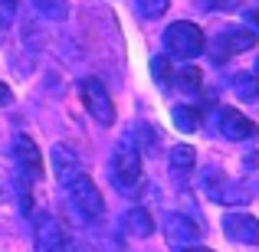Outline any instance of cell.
<instances>
[{"mask_svg":"<svg viewBox=\"0 0 259 252\" xmlns=\"http://www.w3.org/2000/svg\"><path fill=\"white\" fill-rule=\"evenodd\" d=\"M164 49H167V56H174V59H194L207 49V36H203V30L197 23L177 20V23H171L164 30Z\"/></svg>","mask_w":259,"mask_h":252,"instance_id":"cell-3","label":"cell"},{"mask_svg":"<svg viewBox=\"0 0 259 252\" xmlns=\"http://www.w3.org/2000/svg\"><path fill=\"white\" fill-rule=\"evenodd\" d=\"M220 226L227 233V239L240 242V246H256L259 242V223L249 213H223Z\"/></svg>","mask_w":259,"mask_h":252,"instance_id":"cell-8","label":"cell"},{"mask_svg":"<svg viewBox=\"0 0 259 252\" xmlns=\"http://www.w3.org/2000/svg\"><path fill=\"white\" fill-rule=\"evenodd\" d=\"M194 164H197V151H194L190 144H177V147H171L167 167H171L174 183H187L190 174H194Z\"/></svg>","mask_w":259,"mask_h":252,"instance_id":"cell-13","label":"cell"},{"mask_svg":"<svg viewBox=\"0 0 259 252\" xmlns=\"http://www.w3.org/2000/svg\"><path fill=\"white\" fill-rule=\"evenodd\" d=\"M220 131L227 141H246L256 134V121L246 118L243 112H236V108H223L220 112Z\"/></svg>","mask_w":259,"mask_h":252,"instance_id":"cell-10","label":"cell"},{"mask_svg":"<svg viewBox=\"0 0 259 252\" xmlns=\"http://www.w3.org/2000/svg\"><path fill=\"white\" fill-rule=\"evenodd\" d=\"M230 85H233V95L240 102H253L259 95V79H253L249 72H236V76L230 79Z\"/></svg>","mask_w":259,"mask_h":252,"instance_id":"cell-15","label":"cell"},{"mask_svg":"<svg viewBox=\"0 0 259 252\" xmlns=\"http://www.w3.org/2000/svg\"><path fill=\"white\" fill-rule=\"evenodd\" d=\"M171 118H174V125L181 128V131H197V128H200V115H197L190 105H174Z\"/></svg>","mask_w":259,"mask_h":252,"instance_id":"cell-18","label":"cell"},{"mask_svg":"<svg viewBox=\"0 0 259 252\" xmlns=\"http://www.w3.org/2000/svg\"><path fill=\"white\" fill-rule=\"evenodd\" d=\"M167 7H171V0H135V10H138V17H145V20L164 17Z\"/></svg>","mask_w":259,"mask_h":252,"instance_id":"cell-20","label":"cell"},{"mask_svg":"<svg viewBox=\"0 0 259 252\" xmlns=\"http://www.w3.org/2000/svg\"><path fill=\"white\" fill-rule=\"evenodd\" d=\"M132 141H141V147H145L148 154L161 147V134H158V128H154V125H148V121H138V125H135Z\"/></svg>","mask_w":259,"mask_h":252,"instance_id":"cell-16","label":"cell"},{"mask_svg":"<svg viewBox=\"0 0 259 252\" xmlns=\"http://www.w3.org/2000/svg\"><path fill=\"white\" fill-rule=\"evenodd\" d=\"M171 79H177V88L187 95H200V69H194V66H187V69L174 72Z\"/></svg>","mask_w":259,"mask_h":252,"instance_id":"cell-19","label":"cell"},{"mask_svg":"<svg viewBox=\"0 0 259 252\" xmlns=\"http://www.w3.org/2000/svg\"><path fill=\"white\" fill-rule=\"evenodd\" d=\"M164 236H167V242H171V249L174 246H197V242H200V236H203V229L197 226L187 213H167Z\"/></svg>","mask_w":259,"mask_h":252,"instance_id":"cell-9","label":"cell"},{"mask_svg":"<svg viewBox=\"0 0 259 252\" xmlns=\"http://www.w3.org/2000/svg\"><path fill=\"white\" fill-rule=\"evenodd\" d=\"M0 4H4V7H10V10H17V7H20V0H0Z\"/></svg>","mask_w":259,"mask_h":252,"instance_id":"cell-25","label":"cell"},{"mask_svg":"<svg viewBox=\"0 0 259 252\" xmlns=\"http://www.w3.org/2000/svg\"><path fill=\"white\" fill-rule=\"evenodd\" d=\"M10 20H13V10H10V7H4V4H0V33H4L7 26H10Z\"/></svg>","mask_w":259,"mask_h":252,"instance_id":"cell-23","label":"cell"},{"mask_svg":"<svg viewBox=\"0 0 259 252\" xmlns=\"http://www.w3.org/2000/svg\"><path fill=\"white\" fill-rule=\"evenodd\" d=\"M63 252H95L92 246H85L82 239H72V242H66V249Z\"/></svg>","mask_w":259,"mask_h":252,"instance_id":"cell-22","label":"cell"},{"mask_svg":"<svg viewBox=\"0 0 259 252\" xmlns=\"http://www.w3.org/2000/svg\"><path fill=\"white\" fill-rule=\"evenodd\" d=\"M66 196H69V207L72 213H79L82 220H99L102 213H105V200H102V190L95 187V180L85 174H76L69 183H66Z\"/></svg>","mask_w":259,"mask_h":252,"instance_id":"cell-4","label":"cell"},{"mask_svg":"<svg viewBox=\"0 0 259 252\" xmlns=\"http://www.w3.org/2000/svg\"><path fill=\"white\" fill-rule=\"evenodd\" d=\"M200 190H203L207 200L220 203V207H243V203H249V190L240 180L227 177L220 167L200 170Z\"/></svg>","mask_w":259,"mask_h":252,"instance_id":"cell-2","label":"cell"},{"mask_svg":"<svg viewBox=\"0 0 259 252\" xmlns=\"http://www.w3.org/2000/svg\"><path fill=\"white\" fill-rule=\"evenodd\" d=\"M203 7H213V0H203Z\"/></svg>","mask_w":259,"mask_h":252,"instance_id":"cell-26","label":"cell"},{"mask_svg":"<svg viewBox=\"0 0 259 252\" xmlns=\"http://www.w3.org/2000/svg\"><path fill=\"white\" fill-rule=\"evenodd\" d=\"M125 229H128V236H138V239H148V236L154 233V216L148 213L145 207H132L125 213Z\"/></svg>","mask_w":259,"mask_h":252,"instance_id":"cell-14","label":"cell"},{"mask_svg":"<svg viewBox=\"0 0 259 252\" xmlns=\"http://www.w3.org/2000/svg\"><path fill=\"white\" fill-rule=\"evenodd\" d=\"M79 98H82L85 112L92 115L99 125H112V121H115L112 95H108V88L102 85L99 79H82V82H79Z\"/></svg>","mask_w":259,"mask_h":252,"instance_id":"cell-5","label":"cell"},{"mask_svg":"<svg viewBox=\"0 0 259 252\" xmlns=\"http://www.w3.org/2000/svg\"><path fill=\"white\" fill-rule=\"evenodd\" d=\"M108 174H112V183L121 193H138L141 190V151L132 138H121L115 144L112 161H108Z\"/></svg>","mask_w":259,"mask_h":252,"instance_id":"cell-1","label":"cell"},{"mask_svg":"<svg viewBox=\"0 0 259 252\" xmlns=\"http://www.w3.org/2000/svg\"><path fill=\"white\" fill-rule=\"evenodd\" d=\"M50 164H53V174H56L59 187H66V183H69L76 174H82V164H79L76 151H72V147H66V144H53Z\"/></svg>","mask_w":259,"mask_h":252,"instance_id":"cell-11","label":"cell"},{"mask_svg":"<svg viewBox=\"0 0 259 252\" xmlns=\"http://www.w3.org/2000/svg\"><path fill=\"white\" fill-rule=\"evenodd\" d=\"M13 158H17V164L23 170H30L33 177L43 174V154H39V147L33 144V138L17 134V138H13Z\"/></svg>","mask_w":259,"mask_h":252,"instance_id":"cell-12","label":"cell"},{"mask_svg":"<svg viewBox=\"0 0 259 252\" xmlns=\"http://www.w3.org/2000/svg\"><path fill=\"white\" fill-rule=\"evenodd\" d=\"M33 7H36V13H39V17L56 20V23L69 17V4H66V0H33Z\"/></svg>","mask_w":259,"mask_h":252,"instance_id":"cell-17","label":"cell"},{"mask_svg":"<svg viewBox=\"0 0 259 252\" xmlns=\"http://www.w3.org/2000/svg\"><path fill=\"white\" fill-rule=\"evenodd\" d=\"M33 249L36 252H63L66 249V233L56 216L39 213L33 223Z\"/></svg>","mask_w":259,"mask_h":252,"instance_id":"cell-7","label":"cell"},{"mask_svg":"<svg viewBox=\"0 0 259 252\" xmlns=\"http://www.w3.org/2000/svg\"><path fill=\"white\" fill-rule=\"evenodd\" d=\"M256 46V36L253 30H240V26H233V30H223L220 36L210 39V59L213 63H227L230 56H236V53H246Z\"/></svg>","mask_w":259,"mask_h":252,"instance_id":"cell-6","label":"cell"},{"mask_svg":"<svg viewBox=\"0 0 259 252\" xmlns=\"http://www.w3.org/2000/svg\"><path fill=\"white\" fill-rule=\"evenodd\" d=\"M151 72H154V79H158L161 88H171V76H174V72L167 69V59H164V56H158V59L151 63Z\"/></svg>","mask_w":259,"mask_h":252,"instance_id":"cell-21","label":"cell"},{"mask_svg":"<svg viewBox=\"0 0 259 252\" xmlns=\"http://www.w3.org/2000/svg\"><path fill=\"white\" fill-rule=\"evenodd\" d=\"M7 105H13V92L0 82V108H7Z\"/></svg>","mask_w":259,"mask_h":252,"instance_id":"cell-24","label":"cell"}]
</instances>
